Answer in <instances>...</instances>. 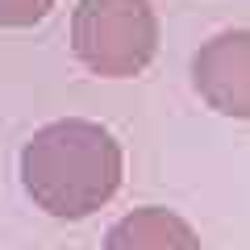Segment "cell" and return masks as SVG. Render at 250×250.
<instances>
[{"label":"cell","instance_id":"6da1fadb","mask_svg":"<svg viewBox=\"0 0 250 250\" xmlns=\"http://www.w3.org/2000/svg\"><path fill=\"white\" fill-rule=\"evenodd\" d=\"M121 142L96 121H50L21 146V188L42 213L83 221L121 192Z\"/></svg>","mask_w":250,"mask_h":250},{"label":"cell","instance_id":"7a4b0ae2","mask_svg":"<svg viewBox=\"0 0 250 250\" xmlns=\"http://www.w3.org/2000/svg\"><path fill=\"white\" fill-rule=\"evenodd\" d=\"M71 50L92 75H142L159 54V13L150 0H75Z\"/></svg>","mask_w":250,"mask_h":250},{"label":"cell","instance_id":"3957f363","mask_svg":"<svg viewBox=\"0 0 250 250\" xmlns=\"http://www.w3.org/2000/svg\"><path fill=\"white\" fill-rule=\"evenodd\" d=\"M192 88L213 113L250 121V29H225L192 54Z\"/></svg>","mask_w":250,"mask_h":250},{"label":"cell","instance_id":"277c9868","mask_svg":"<svg viewBox=\"0 0 250 250\" xmlns=\"http://www.w3.org/2000/svg\"><path fill=\"white\" fill-rule=\"evenodd\" d=\"M104 250H200V238L179 213L146 205V208L125 213L108 229Z\"/></svg>","mask_w":250,"mask_h":250},{"label":"cell","instance_id":"5b68a950","mask_svg":"<svg viewBox=\"0 0 250 250\" xmlns=\"http://www.w3.org/2000/svg\"><path fill=\"white\" fill-rule=\"evenodd\" d=\"M54 0H0V29H29L46 21Z\"/></svg>","mask_w":250,"mask_h":250}]
</instances>
